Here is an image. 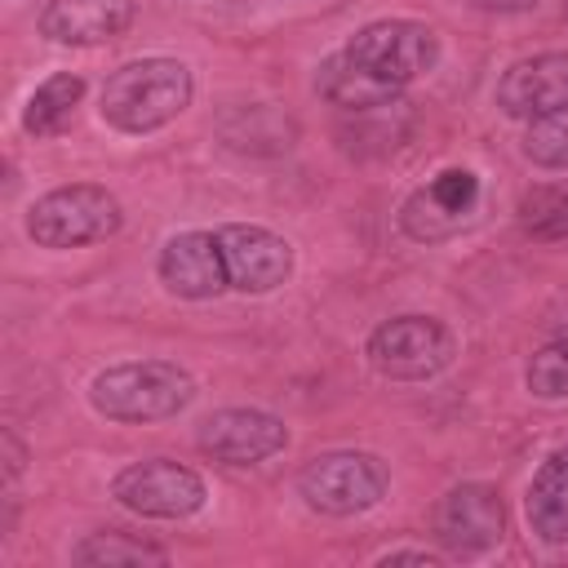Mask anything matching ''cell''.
Segmentation results:
<instances>
[{
    "instance_id": "cell-10",
    "label": "cell",
    "mask_w": 568,
    "mask_h": 568,
    "mask_svg": "<svg viewBox=\"0 0 568 568\" xmlns=\"http://www.w3.org/2000/svg\"><path fill=\"white\" fill-rule=\"evenodd\" d=\"M497 106L515 120H541L568 106V53L515 62L497 84Z\"/></svg>"
},
{
    "instance_id": "cell-20",
    "label": "cell",
    "mask_w": 568,
    "mask_h": 568,
    "mask_svg": "<svg viewBox=\"0 0 568 568\" xmlns=\"http://www.w3.org/2000/svg\"><path fill=\"white\" fill-rule=\"evenodd\" d=\"M524 151L532 164H546V169H568V106L555 111V115H541L528 124V138H524Z\"/></svg>"
},
{
    "instance_id": "cell-5",
    "label": "cell",
    "mask_w": 568,
    "mask_h": 568,
    "mask_svg": "<svg viewBox=\"0 0 568 568\" xmlns=\"http://www.w3.org/2000/svg\"><path fill=\"white\" fill-rule=\"evenodd\" d=\"M368 359L382 377L422 382L453 359V333L430 315H399L368 337Z\"/></svg>"
},
{
    "instance_id": "cell-7",
    "label": "cell",
    "mask_w": 568,
    "mask_h": 568,
    "mask_svg": "<svg viewBox=\"0 0 568 568\" xmlns=\"http://www.w3.org/2000/svg\"><path fill=\"white\" fill-rule=\"evenodd\" d=\"M115 497L151 519H182L204 506V479L178 462H138L115 475Z\"/></svg>"
},
{
    "instance_id": "cell-15",
    "label": "cell",
    "mask_w": 568,
    "mask_h": 568,
    "mask_svg": "<svg viewBox=\"0 0 568 568\" xmlns=\"http://www.w3.org/2000/svg\"><path fill=\"white\" fill-rule=\"evenodd\" d=\"M528 524L546 541H568V448L550 453L528 488Z\"/></svg>"
},
{
    "instance_id": "cell-22",
    "label": "cell",
    "mask_w": 568,
    "mask_h": 568,
    "mask_svg": "<svg viewBox=\"0 0 568 568\" xmlns=\"http://www.w3.org/2000/svg\"><path fill=\"white\" fill-rule=\"evenodd\" d=\"M404 559H413V564H435L426 550H395V555H386L382 564H404Z\"/></svg>"
},
{
    "instance_id": "cell-11",
    "label": "cell",
    "mask_w": 568,
    "mask_h": 568,
    "mask_svg": "<svg viewBox=\"0 0 568 568\" xmlns=\"http://www.w3.org/2000/svg\"><path fill=\"white\" fill-rule=\"evenodd\" d=\"M435 532L453 555L488 550L501 537V497L484 484H462L435 506Z\"/></svg>"
},
{
    "instance_id": "cell-16",
    "label": "cell",
    "mask_w": 568,
    "mask_h": 568,
    "mask_svg": "<svg viewBox=\"0 0 568 568\" xmlns=\"http://www.w3.org/2000/svg\"><path fill=\"white\" fill-rule=\"evenodd\" d=\"M320 93H324L328 102L355 106V111H368V106H382V102L395 98V89H386L382 80H373L364 67H355V62L346 58V49L333 53V58L320 67Z\"/></svg>"
},
{
    "instance_id": "cell-13",
    "label": "cell",
    "mask_w": 568,
    "mask_h": 568,
    "mask_svg": "<svg viewBox=\"0 0 568 568\" xmlns=\"http://www.w3.org/2000/svg\"><path fill=\"white\" fill-rule=\"evenodd\" d=\"M160 275L178 297H213L231 284L222 244H217V235H204V231L173 235L160 253Z\"/></svg>"
},
{
    "instance_id": "cell-9",
    "label": "cell",
    "mask_w": 568,
    "mask_h": 568,
    "mask_svg": "<svg viewBox=\"0 0 568 568\" xmlns=\"http://www.w3.org/2000/svg\"><path fill=\"white\" fill-rule=\"evenodd\" d=\"M217 244H222L226 280L244 293H266V288L284 284L288 271H293L288 244L280 235L262 231V226H222Z\"/></svg>"
},
{
    "instance_id": "cell-18",
    "label": "cell",
    "mask_w": 568,
    "mask_h": 568,
    "mask_svg": "<svg viewBox=\"0 0 568 568\" xmlns=\"http://www.w3.org/2000/svg\"><path fill=\"white\" fill-rule=\"evenodd\" d=\"M519 226L532 240H568V191L564 186H532L519 200Z\"/></svg>"
},
{
    "instance_id": "cell-6",
    "label": "cell",
    "mask_w": 568,
    "mask_h": 568,
    "mask_svg": "<svg viewBox=\"0 0 568 568\" xmlns=\"http://www.w3.org/2000/svg\"><path fill=\"white\" fill-rule=\"evenodd\" d=\"M297 488L311 510L355 515L386 493V466L373 453H324L297 475Z\"/></svg>"
},
{
    "instance_id": "cell-2",
    "label": "cell",
    "mask_w": 568,
    "mask_h": 568,
    "mask_svg": "<svg viewBox=\"0 0 568 568\" xmlns=\"http://www.w3.org/2000/svg\"><path fill=\"white\" fill-rule=\"evenodd\" d=\"M195 382L178 364L164 359H142V364H115L93 377L89 399L98 413L115 422H160L173 417L191 404Z\"/></svg>"
},
{
    "instance_id": "cell-14",
    "label": "cell",
    "mask_w": 568,
    "mask_h": 568,
    "mask_svg": "<svg viewBox=\"0 0 568 568\" xmlns=\"http://www.w3.org/2000/svg\"><path fill=\"white\" fill-rule=\"evenodd\" d=\"M133 22V0H49L40 31L58 44H102Z\"/></svg>"
},
{
    "instance_id": "cell-1",
    "label": "cell",
    "mask_w": 568,
    "mask_h": 568,
    "mask_svg": "<svg viewBox=\"0 0 568 568\" xmlns=\"http://www.w3.org/2000/svg\"><path fill=\"white\" fill-rule=\"evenodd\" d=\"M191 102V71L173 58H142L120 67L102 89V115L124 133L169 124Z\"/></svg>"
},
{
    "instance_id": "cell-12",
    "label": "cell",
    "mask_w": 568,
    "mask_h": 568,
    "mask_svg": "<svg viewBox=\"0 0 568 568\" xmlns=\"http://www.w3.org/2000/svg\"><path fill=\"white\" fill-rule=\"evenodd\" d=\"M475 200H479V178L470 169H448L404 204V226L417 240H439L470 217Z\"/></svg>"
},
{
    "instance_id": "cell-21",
    "label": "cell",
    "mask_w": 568,
    "mask_h": 568,
    "mask_svg": "<svg viewBox=\"0 0 568 568\" xmlns=\"http://www.w3.org/2000/svg\"><path fill=\"white\" fill-rule=\"evenodd\" d=\"M528 390L541 399H568V337L550 342L528 364Z\"/></svg>"
},
{
    "instance_id": "cell-4",
    "label": "cell",
    "mask_w": 568,
    "mask_h": 568,
    "mask_svg": "<svg viewBox=\"0 0 568 568\" xmlns=\"http://www.w3.org/2000/svg\"><path fill=\"white\" fill-rule=\"evenodd\" d=\"M346 58L355 67H364L373 80H382L386 89H404L408 80H417L422 71L435 67L439 44L435 31L426 22H408V18H390V22H373L364 27L351 44Z\"/></svg>"
},
{
    "instance_id": "cell-17",
    "label": "cell",
    "mask_w": 568,
    "mask_h": 568,
    "mask_svg": "<svg viewBox=\"0 0 568 568\" xmlns=\"http://www.w3.org/2000/svg\"><path fill=\"white\" fill-rule=\"evenodd\" d=\"M80 93H84V80H80V75H71V71H58V75H49V80H44V84L31 93L22 124H27L36 138H49V133H58V129L71 120V111H75Z\"/></svg>"
},
{
    "instance_id": "cell-23",
    "label": "cell",
    "mask_w": 568,
    "mask_h": 568,
    "mask_svg": "<svg viewBox=\"0 0 568 568\" xmlns=\"http://www.w3.org/2000/svg\"><path fill=\"white\" fill-rule=\"evenodd\" d=\"M475 4H484V9H528L537 0H475Z\"/></svg>"
},
{
    "instance_id": "cell-19",
    "label": "cell",
    "mask_w": 568,
    "mask_h": 568,
    "mask_svg": "<svg viewBox=\"0 0 568 568\" xmlns=\"http://www.w3.org/2000/svg\"><path fill=\"white\" fill-rule=\"evenodd\" d=\"M80 564H164V550L151 541H138L129 532H93L89 541L75 546Z\"/></svg>"
},
{
    "instance_id": "cell-3",
    "label": "cell",
    "mask_w": 568,
    "mask_h": 568,
    "mask_svg": "<svg viewBox=\"0 0 568 568\" xmlns=\"http://www.w3.org/2000/svg\"><path fill=\"white\" fill-rule=\"evenodd\" d=\"M120 204L102 186H58L27 213V235L44 248H75L115 235Z\"/></svg>"
},
{
    "instance_id": "cell-8",
    "label": "cell",
    "mask_w": 568,
    "mask_h": 568,
    "mask_svg": "<svg viewBox=\"0 0 568 568\" xmlns=\"http://www.w3.org/2000/svg\"><path fill=\"white\" fill-rule=\"evenodd\" d=\"M284 439H288L284 422L271 413H257V408H226L200 426V448L226 466H253V462L280 453Z\"/></svg>"
}]
</instances>
